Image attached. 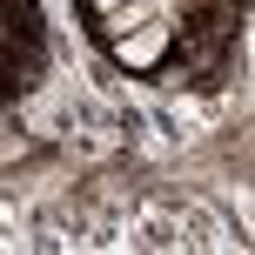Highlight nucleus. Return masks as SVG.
I'll list each match as a JSON object with an SVG mask.
<instances>
[{
  "instance_id": "7ed1b4c3",
  "label": "nucleus",
  "mask_w": 255,
  "mask_h": 255,
  "mask_svg": "<svg viewBox=\"0 0 255 255\" xmlns=\"http://www.w3.org/2000/svg\"><path fill=\"white\" fill-rule=\"evenodd\" d=\"M88 7H94V13H108V7H128V0H88Z\"/></svg>"
},
{
  "instance_id": "f03ea898",
  "label": "nucleus",
  "mask_w": 255,
  "mask_h": 255,
  "mask_svg": "<svg viewBox=\"0 0 255 255\" xmlns=\"http://www.w3.org/2000/svg\"><path fill=\"white\" fill-rule=\"evenodd\" d=\"M148 20H154L148 0H128V7H108V13H101V34L121 40V34H134V27H148Z\"/></svg>"
},
{
  "instance_id": "f257e3e1",
  "label": "nucleus",
  "mask_w": 255,
  "mask_h": 255,
  "mask_svg": "<svg viewBox=\"0 0 255 255\" xmlns=\"http://www.w3.org/2000/svg\"><path fill=\"white\" fill-rule=\"evenodd\" d=\"M108 47H115L121 67H161V54H168V20H148V27H134V34L108 40Z\"/></svg>"
}]
</instances>
